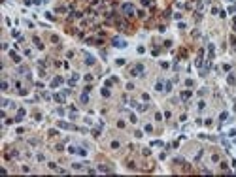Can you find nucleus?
Listing matches in <instances>:
<instances>
[{"label":"nucleus","instance_id":"f257e3e1","mask_svg":"<svg viewBox=\"0 0 236 177\" xmlns=\"http://www.w3.org/2000/svg\"><path fill=\"white\" fill-rule=\"evenodd\" d=\"M113 43H115V47H125V45H127V43H125L123 40H119V38H115V40H113Z\"/></svg>","mask_w":236,"mask_h":177}]
</instances>
